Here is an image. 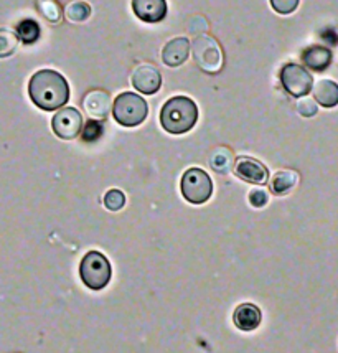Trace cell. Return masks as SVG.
<instances>
[{
  "label": "cell",
  "mask_w": 338,
  "mask_h": 353,
  "mask_svg": "<svg viewBox=\"0 0 338 353\" xmlns=\"http://www.w3.org/2000/svg\"><path fill=\"white\" fill-rule=\"evenodd\" d=\"M28 94L43 111H57L70 99V86L63 74L53 70H41L28 83Z\"/></svg>",
  "instance_id": "6da1fadb"
},
{
  "label": "cell",
  "mask_w": 338,
  "mask_h": 353,
  "mask_svg": "<svg viewBox=\"0 0 338 353\" xmlns=\"http://www.w3.org/2000/svg\"><path fill=\"white\" fill-rule=\"evenodd\" d=\"M198 121V108L195 101L187 96H175L163 104L160 111V124L170 134H185L195 128Z\"/></svg>",
  "instance_id": "7a4b0ae2"
},
{
  "label": "cell",
  "mask_w": 338,
  "mask_h": 353,
  "mask_svg": "<svg viewBox=\"0 0 338 353\" xmlns=\"http://www.w3.org/2000/svg\"><path fill=\"white\" fill-rule=\"evenodd\" d=\"M147 103L142 99V96L135 92H121L112 104V116L116 123H119L124 128H135L146 121Z\"/></svg>",
  "instance_id": "3957f363"
},
{
  "label": "cell",
  "mask_w": 338,
  "mask_h": 353,
  "mask_svg": "<svg viewBox=\"0 0 338 353\" xmlns=\"http://www.w3.org/2000/svg\"><path fill=\"white\" fill-rule=\"evenodd\" d=\"M79 276H81L84 285H88L92 291H101L111 281V263L99 251H90L83 258L81 266H79Z\"/></svg>",
  "instance_id": "277c9868"
},
{
  "label": "cell",
  "mask_w": 338,
  "mask_h": 353,
  "mask_svg": "<svg viewBox=\"0 0 338 353\" xmlns=\"http://www.w3.org/2000/svg\"><path fill=\"white\" fill-rule=\"evenodd\" d=\"M180 190L183 199L193 205H201L210 200L211 193H213V183H211L210 175L205 170L188 169L181 176Z\"/></svg>",
  "instance_id": "5b68a950"
},
{
  "label": "cell",
  "mask_w": 338,
  "mask_h": 353,
  "mask_svg": "<svg viewBox=\"0 0 338 353\" xmlns=\"http://www.w3.org/2000/svg\"><path fill=\"white\" fill-rule=\"evenodd\" d=\"M193 60L205 73H218L223 68V50L213 37L200 35L193 40Z\"/></svg>",
  "instance_id": "8992f818"
},
{
  "label": "cell",
  "mask_w": 338,
  "mask_h": 353,
  "mask_svg": "<svg viewBox=\"0 0 338 353\" xmlns=\"http://www.w3.org/2000/svg\"><path fill=\"white\" fill-rule=\"evenodd\" d=\"M281 83L290 96L304 98L312 91L314 78L304 66L297 65V63H287L281 70Z\"/></svg>",
  "instance_id": "52a82bcc"
},
{
  "label": "cell",
  "mask_w": 338,
  "mask_h": 353,
  "mask_svg": "<svg viewBox=\"0 0 338 353\" xmlns=\"http://www.w3.org/2000/svg\"><path fill=\"white\" fill-rule=\"evenodd\" d=\"M53 132L63 141H73L81 134L83 129V116L78 109L74 108H63L52 121Z\"/></svg>",
  "instance_id": "ba28073f"
},
{
  "label": "cell",
  "mask_w": 338,
  "mask_h": 353,
  "mask_svg": "<svg viewBox=\"0 0 338 353\" xmlns=\"http://www.w3.org/2000/svg\"><path fill=\"white\" fill-rule=\"evenodd\" d=\"M233 170L238 179L252 185H264L269 179L268 167L256 161V159L246 157V155H241V157L236 159Z\"/></svg>",
  "instance_id": "9c48e42d"
},
{
  "label": "cell",
  "mask_w": 338,
  "mask_h": 353,
  "mask_svg": "<svg viewBox=\"0 0 338 353\" xmlns=\"http://www.w3.org/2000/svg\"><path fill=\"white\" fill-rule=\"evenodd\" d=\"M132 85L135 90L142 94H154L160 90L162 85V77H160V71L155 68L154 65L149 63H142L132 73Z\"/></svg>",
  "instance_id": "30bf717a"
},
{
  "label": "cell",
  "mask_w": 338,
  "mask_h": 353,
  "mask_svg": "<svg viewBox=\"0 0 338 353\" xmlns=\"http://www.w3.org/2000/svg\"><path fill=\"white\" fill-rule=\"evenodd\" d=\"M132 10L142 22L157 23L166 19L167 2L166 0H132Z\"/></svg>",
  "instance_id": "8fae6325"
},
{
  "label": "cell",
  "mask_w": 338,
  "mask_h": 353,
  "mask_svg": "<svg viewBox=\"0 0 338 353\" xmlns=\"http://www.w3.org/2000/svg\"><path fill=\"white\" fill-rule=\"evenodd\" d=\"M83 108L84 111L88 112V116H91L92 119L101 121L106 119L111 112V96L108 94L106 91L101 90H95L91 92H88L83 99Z\"/></svg>",
  "instance_id": "7c38bea8"
},
{
  "label": "cell",
  "mask_w": 338,
  "mask_h": 353,
  "mask_svg": "<svg viewBox=\"0 0 338 353\" xmlns=\"http://www.w3.org/2000/svg\"><path fill=\"white\" fill-rule=\"evenodd\" d=\"M190 54V41L185 39V37H177L168 41V43L163 46L162 52V60L167 66H172V68H177L181 63L187 61Z\"/></svg>",
  "instance_id": "4fadbf2b"
},
{
  "label": "cell",
  "mask_w": 338,
  "mask_h": 353,
  "mask_svg": "<svg viewBox=\"0 0 338 353\" xmlns=\"http://www.w3.org/2000/svg\"><path fill=\"white\" fill-rule=\"evenodd\" d=\"M263 321V314L255 304H241L233 314V322L239 330L251 332L256 330Z\"/></svg>",
  "instance_id": "5bb4252c"
},
{
  "label": "cell",
  "mask_w": 338,
  "mask_h": 353,
  "mask_svg": "<svg viewBox=\"0 0 338 353\" xmlns=\"http://www.w3.org/2000/svg\"><path fill=\"white\" fill-rule=\"evenodd\" d=\"M314 99L324 108H335L338 104V85L332 79H320L314 86Z\"/></svg>",
  "instance_id": "9a60e30c"
},
{
  "label": "cell",
  "mask_w": 338,
  "mask_h": 353,
  "mask_svg": "<svg viewBox=\"0 0 338 353\" xmlns=\"http://www.w3.org/2000/svg\"><path fill=\"white\" fill-rule=\"evenodd\" d=\"M304 65L314 71H324L332 63V52L325 46H310L304 52Z\"/></svg>",
  "instance_id": "2e32d148"
},
{
  "label": "cell",
  "mask_w": 338,
  "mask_h": 353,
  "mask_svg": "<svg viewBox=\"0 0 338 353\" xmlns=\"http://www.w3.org/2000/svg\"><path fill=\"white\" fill-rule=\"evenodd\" d=\"M299 182L297 172L294 170H279L274 174L270 179V192L274 195H286L287 192H290Z\"/></svg>",
  "instance_id": "e0dca14e"
},
{
  "label": "cell",
  "mask_w": 338,
  "mask_h": 353,
  "mask_svg": "<svg viewBox=\"0 0 338 353\" xmlns=\"http://www.w3.org/2000/svg\"><path fill=\"white\" fill-rule=\"evenodd\" d=\"M210 165L218 174H228L230 170H233L235 165L233 154H231V150L228 147H217L210 154Z\"/></svg>",
  "instance_id": "ac0fdd59"
},
{
  "label": "cell",
  "mask_w": 338,
  "mask_h": 353,
  "mask_svg": "<svg viewBox=\"0 0 338 353\" xmlns=\"http://www.w3.org/2000/svg\"><path fill=\"white\" fill-rule=\"evenodd\" d=\"M17 37L19 40H22L23 43H35L40 37V25H38L35 20H23V22L19 23L17 27Z\"/></svg>",
  "instance_id": "d6986e66"
},
{
  "label": "cell",
  "mask_w": 338,
  "mask_h": 353,
  "mask_svg": "<svg viewBox=\"0 0 338 353\" xmlns=\"http://www.w3.org/2000/svg\"><path fill=\"white\" fill-rule=\"evenodd\" d=\"M66 19L73 23L86 22L91 15V7L86 2H71L65 10Z\"/></svg>",
  "instance_id": "ffe728a7"
},
{
  "label": "cell",
  "mask_w": 338,
  "mask_h": 353,
  "mask_svg": "<svg viewBox=\"0 0 338 353\" xmlns=\"http://www.w3.org/2000/svg\"><path fill=\"white\" fill-rule=\"evenodd\" d=\"M37 7L38 10H40V14L45 17L48 22H60L61 20V8L60 6L57 3V0H37Z\"/></svg>",
  "instance_id": "44dd1931"
},
{
  "label": "cell",
  "mask_w": 338,
  "mask_h": 353,
  "mask_svg": "<svg viewBox=\"0 0 338 353\" xmlns=\"http://www.w3.org/2000/svg\"><path fill=\"white\" fill-rule=\"evenodd\" d=\"M17 46H19V37L7 28H0V58L14 54Z\"/></svg>",
  "instance_id": "7402d4cb"
},
{
  "label": "cell",
  "mask_w": 338,
  "mask_h": 353,
  "mask_svg": "<svg viewBox=\"0 0 338 353\" xmlns=\"http://www.w3.org/2000/svg\"><path fill=\"white\" fill-rule=\"evenodd\" d=\"M104 134V128L99 121L91 119L88 121L86 125L81 129V139L84 142H96L99 141L101 136Z\"/></svg>",
  "instance_id": "603a6c76"
},
{
  "label": "cell",
  "mask_w": 338,
  "mask_h": 353,
  "mask_svg": "<svg viewBox=\"0 0 338 353\" xmlns=\"http://www.w3.org/2000/svg\"><path fill=\"white\" fill-rule=\"evenodd\" d=\"M126 205V195L117 188H112L104 195V207L111 212H119Z\"/></svg>",
  "instance_id": "cb8c5ba5"
},
{
  "label": "cell",
  "mask_w": 338,
  "mask_h": 353,
  "mask_svg": "<svg viewBox=\"0 0 338 353\" xmlns=\"http://www.w3.org/2000/svg\"><path fill=\"white\" fill-rule=\"evenodd\" d=\"M299 0H270V7L281 15H289L297 8Z\"/></svg>",
  "instance_id": "d4e9b609"
},
{
  "label": "cell",
  "mask_w": 338,
  "mask_h": 353,
  "mask_svg": "<svg viewBox=\"0 0 338 353\" xmlns=\"http://www.w3.org/2000/svg\"><path fill=\"white\" fill-rule=\"evenodd\" d=\"M248 199H249V203H251L255 208H263L268 205L269 195L268 192L263 190V188H252V190L249 192Z\"/></svg>",
  "instance_id": "484cf974"
},
{
  "label": "cell",
  "mask_w": 338,
  "mask_h": 353,
  "mask_svg": "<svg viewBox=\"0 0 338 353\" xmlns=\"http://www.w3.org/2000/svg\"><path fill=\"white\" fill-rule=\"evenodd\" d=\"M297 111L299 114L304 117H314L317 114V111H319V108H317V103L314 99L302 98L297 103Z\"/></svg>",
  "instance_id": "4316f807"
}]
</instances>
